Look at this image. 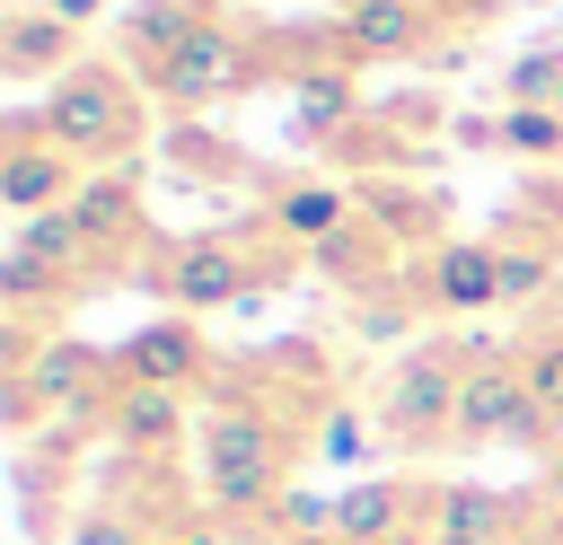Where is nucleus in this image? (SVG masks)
Wrapping results in <instances>:
<instances>
[{
	"instance_id": "nucleus-27",
	"label": "nucleus",
	"mask_w": 563,
	"mask_h": 545,
	"mask_svg": "<svg viewBox=\"0 0 563 545\" xmlns=\"http://www.w3.org/2000/svg\"><path fill=\"white\" fill-rule=\"evenodd\" d=\"M44 9H53L62 26H97V18H106V0H44Z\"/></svg>"
},
{
	"instance_id": "nucleus-20",
	"label": "nucleus",
	"mask_w": 563,
	"mask_h": 545,
	"mask_svg": "<svg viewBox=\"0 0 563 545\" xmlns=\"http://www.w3.org/2000/svg\"><path fill=\"white\" fill-rule=\"evenodd\" d=\"M493 149H510V158H528V167L563 158V105H501V114H493Z\"/></svg>"
},
{
	"instance_id": "nucleus-5",
	"label": "nucleus",
	"mask_w": 563,
	"mask_h": 545,
	"mask_svg": "<svg viewBox=\"0 0 563 545\" xmlns=\"http://www.w3.org/2000/svg\"><path fill=\"white\" fill-rule=\"evenodd\" d=\"M264 70H255V44H246V26H229V18H211L167 70H150L141 88L167 105V114H202V105H220V97H238V88H255Z\"/></svg>"
},
{
	"instance_id": "nucleus-3",
	"label": "nucleus",
	"mask_w": 563,
	"mask_h": 545,
	"mask_svg": "<svg viewBox=\"0 0 563 545\" xmlns=\"http://www.w3.org/2000/svg\"><path fill=\"white\" fill-rule=\"evenodd\" d=\"M466 352V387H457V431L449 448H554V422L545 404L528 396L519 378V352H484V343H457Z\"/></svg>"
},
{
	"instance_id": "nucleus-16",
	"label": "nucleus",
	"mask_w": 563,
	"mask_h": 545,
	"mask_svg": "<svg viewBox=\"0 0 563 545\" xmlns=\"http://www.w3.org/2000/svg\"><path fill=\"white\" fill-rule=\"evenodd\" d=\"M70 44H79V26H62L44 0L0 18V70H9V79H62V70H79Z\"/></svg>"
},
{
	"instance_id": "nucleus-11",
	"label": "nucleus",
	"mask_w": 563,
	"mask_h": 545,
	"mask_svg": "<svg viewBox=\"0 0 563 545\" xmlns=\"http://www.w3.org/2000/svg\"><path fill=\"white\" fill-rule=\"evenodd\" d=\"M70 220H79V237L97 246V264H123L132 246H141V176L132 167H88L79 176V193H70Z\"/></svg>"
},
{
	"instance_id": "nucleus-22",
	"label": "nucleus",
	"mask_w": 563,
	"mask_h": 545,
	"mask_svg": "<svg viewBox=\"0 0 563 545\" xmlns=\"http://www.w3.org/2000/svg\"><path fill=\"white\" fill-rule=\"evenodd\" d=\"M501 105H563V44H537L501 70Z\"/></svg>"
},
{
	"instance_id": "nucleus-30",
	"label": "nucleus",
	"mask_w": 563,
	"mask_h": 545,
	"mask_svg": "<svg viewBox=\"0 0 563 545\" xmlns=\"http://www.w3.org/2000/svg\"><path fill=\"white\" fill-rule=\"evenodd\" d=\"M431 18H475V0H422Z\"/></svg>"
},
{
	"instance_id": "nucleus-26",
	"label": "nucleus",
	"mask_w": 563,
	"mask_h": 545,
	"mask_svg": "<svg viewBox=\"0 0 563 545\" xmlns=\"http://www.w3.org/2000/svg\"><path fill=\"white\" fill-rule=\"evenodd\" d=\"M317 457H334V466H361V457H369V422H361L352 404H325V422H317Z\"/></svg>"
},
{
	"instance_id": "nucleus-19",
	"label": "nucleus",
	"mask_w": 563,
	"mask_h": 545,
	"mask_svg": "<svg viewBox=\"0 0 563 545\" xmlns=\"http://www.w3.org/2000/svg\"><path fill=\"white\" fill-rule=\"evenodd\" d=\"M9 246H18L26 264H44V272H62L70 290H79L88 272H106V264H97V246L79 237V220H70V202H62V211H35V220H18V237H9Z\"/></svg>"
},
{
	"instance_id": "nucleus-33",
	"label": "nucleus",
	"mask_w": 563,
	"mask_h": 545,
	"mask_svg": "<svg viewBox=\"0 0 563 545\" xmlns=\"http://www.w3.org/2000/svg\"><path fill=\"white\" fill-rule=\"evenodd\" d=\"M405 545H431V536H405Z\"/></svg>"
},
{
	"instance_id": "nucleus-2",
	"label": "nucleus",
	"mask_w": 563,
	"mask_h": 545,
	"mask_svg": "<svg viewBox=\"0 0 563 545\" xmlns=\"http://www.w3.org/2000/svg\"><path fill=\"white\" fill-rule=\"evenodd\" d=\"M35 114H44V132H53L79 167H132V149H141V97H132L123 62H79V70H62Z\"/></svg>"
},
{
	"instance_id": "nucleus-1",
	"label": "nucleus",
	"mask_w": 563,
	"mask_h": 545,
	"mask_svg": "<svg viewBox=\"0 0 563 545\" xmlns=\"http://www.w3.org/2000/svg\"><path fill=\"white\" fill-rule=\"evenodd\" d=\"M282 492H290V431H282V413H264L255 396H211L194 413V501H202V519H220V527L273 519Z\"/></svg>"
},
{
	"instance_id": "nucleus-32",
	"label": "nucleus",
	"mask_w": 563,
	"mask_h": 545,
	"mask_svg": "<svg viewBox=\"0 0 563 545\" xmlns=\"http://www.w3.org/2000/svg\"><path fill=\"white\" fill-rule=\"evenodd\" d=\"M431 545H519V536H431Z\"/></svg>"
},
{
	"instance_id": "nucleus-12",
	"label": "nucleus",
	"mask_w": 563,
	"mask_h": 545,
	"mask_svg": "<svg viewBox=\"0 0 563 545\" xmlns=\"http://www.w3.org/2000/svg\"><path fill=\"white\" fill-rule=\"evenodd\" d=\"M202 369H211V352H202L194 316H150V325H132V334H123V352H114V378L176 387V396H194V387H202Z\"/></svg>"
},
{
	"instance_id": "nucleus-15",
	"label": "nucleus",
	"mask_w": 563,
	"mask_h": 545,
	"mask_svg": "<svg viewBox=\"0 0 563 545\" xmlns=\"http://www.w3.org/2000/svg\"><path fill=\"white\" fill-rule=\"evenodd\" d=\"M211 18H220L211 0H132V9H123V70H141V79L167 70Z\"/></svg>"
},
{
	"instance_id": "nucleus-13",
	"label": "nucleus",
	"mask_w": 563,
	"mask_h": 545,
	"mask_svg": "<svg viewBox=\"0 0 563 545\" xmlns=\"http://www.w3.org/2000/svg\"><path fill=\"white\" fill-rule=\"evenodd\" d=\"M361 211H369V202H361L343 176H290V185L273 193V211H264V220H273V237H282V246H308V255H317V246H334Z\"/></svg>"
},
{
	"instance_id": "nucleus-7",
	"label": "nucleus",
	"mask_w": 563,
	"mask_h": 545,
	"mask_svg": "<svg viewBox=\"0 0 563 545\" xmlns=\"http://www.w3.org/2000/svg\"><path fill=\"white\" fill-rule=\"evenodd\" d=\"M150 281L167 290V308H176V316L238 308V299L255 290V255H246V237H176V246L158 255V272H150Z\"/></svg>"
},
{
	"instance_id": "nucleus-10",
	"label": "nucleus",
	"mask_w": 563,
	"mask_h": 545,
	"mask_svg": "<svg viewBox=\"0 0 563 545\" xmlns=\"http://www.w3.org/2000/svg\"><path fill=\"white\" fill-rule=\"evenodd\" d=\"M440 44V18L422 0H334V53L343 62H413Z\"/></svg>"
},
{
	"instance_id": "nucleus-18",
	"label": "nucleus",
	"mask_w": 563,
	"mask_h": 545,
	"mask_svg": "<svg viewBox=\"0 0 563 545\" xmlns=\"http://www.w3.org/2000/svg\"><path fill=\"white\" fill-rule=\"evenodd\" d=\"M422 536H519V501L493 483H431V527Z\"/></svg>"
},
{
	"instance_id": "nucleus-4",
	"label": "nucleus",
	"mask_w": 563,
	"mask_h": 545,
	"mask_svg": "<svg viewBox=\"0 0 563 545\" xmlns=\"http://www.w3.org/2000/svg\"><path fill=\"white\" fill-rule=\"evenodd\" d=\"M457 387H466V352L457 343H422L387 369V396H378V422L396 448H449L457 431Z\"/></svg>"
},
{
	"instance_id": "nucleus-23",
	"label": "nucleus",
	"mask_w": 563,
	"mask_h": 545,
	"mask_svg": "<svg viewBox=\"0 0 563 545\" xmlns=\"http://www.w3.org/2000/svg\"><path fill=\"white\" fill-rule=\"evenodd\" d=\"M62 545H158V536H150L141 510H123V501H88V510L62 527Z\"/></svg>"
},
{
	"instance_id": "nucleus-8",
	"label": "nucleus",
	"mask_w": 563,
	"mask_h": 545,
	"mask_svg": "<svg viewBox=\"0 0 563 545\" xmlns=\"http://www.w3.org/2000/svg\"><path fill=\"white\" fill-rule=\"evenodd\" d=\"M431 527V483H405V475H352L334 492V536L343 545H405Z\"/></svg>"
},
{
	"instance_id": "nucleus-31",
	"label": "nucleus",
	"mask_w": 563,
	"mask_h": 545,
	"mask_svg": "<svg viewBox=\"0 0 563 545\" xmlns=\"http://www.w3.org/2000/svg\"><path fill=\"white\" fill-rule=\"evenodd\" d=\"M264 545H343L334 527H317V536H264Z\"/></svg>"
},
{
	"instance_id": "nucleus-25",
	"label": "nucleus",
	"mask_w": 563,
	"mask_h": 545,
	"mask_svg": "<svg viewBox=\"0 0 563 545\" xmlns=\"http://www.w3.org/2000/svg\"><path fill=\"white\" fill-rule=\"evenodd\" d=\"M519 378H528V396L545 404V422L563 431V334H537V343L519 352Z\"/></svg>"
},
{
	"instance_id": "nucleus-28",
	"label": "nucleus",
	"mask_w": 563,
	"mask_h": 545,
	"mask_svg": "<svg viewBox=\"0 0 563 545\" xmlns=\"http://www.w3.org/2000/svg\"><path fill=\"white\" fill-rule=\"evenodd\" d=\"M176 545H220V519H194V527H176Z\"/></svg>"
},
{
	"instance_id": "nucleus-29",
	"label": "nucleus",
	"mask_w": 563,
	"mask_h": 545,
	"mask_svg": "<svg viewBox=\"0 0 563 545\" xmlns=\"http://www.w3.org/2000/svg\"><path fill=\"white\" fill-rule=\"evenodd\" d=\"M545 492L563 501V431H554V448H545Z\"/></svg>"
},
{
	"instance_id": "nucleus-21",
	"label": "nucleus",
	"mask_w": 563,
	"mask_h": 545,
	"mask_svg": "<svg viewBox=\"0 0 563 545\" xmlns=\"http://www.w3.org/2000/svg\"><path fill=\"white\" fill-rule=\"evenodd\" d=\"M493 246H501V308H528L554 281V264H563L545 237H493Z\"/></svg>"
},
{
	"instance_id": "nucleus-17",
	"label": "nucleus",
	"mask_w": 563,
	"mask_h": 545,
	"mask_svg": "<svg viewBox=\"0 0 563 545\" xmlns=\"http://www.w3.org/2000/svg\"><path fill=\"white\" fill-rule=\"evenodd\" d=\"M352 114H361V79H352V62H317V70L290 79V123H299L308 141L352 132Z\"/></svg>"
},
{
	"instance_id": "nucleus-14",
	"label": "nucleus",
	"mask_w": 563,
	"mask_h": 545,
	"mask_svg": "<svg viewBox=\"0 0 563 545\" xmlns=\"http://www.w3.org/2000/svg\"><path fill=\"white\" fill-rule=\"evenodd\" d=\"M106 431L150 466V457H167L176 440H194V413H185V396L176 387H141V378H114V396H106Z\"/></svg>"
},
{
	"instance_id": "nucleus-6",
	"label": "nucleus",
	"mask_w": 563,
	"mask_h": 545,
	"mask_svg": "<svg viewBox=\"0 0 563 545\" xmlns=\"http://www.w3.org/2000/svg\"><path fill=\"white\" fill-rule=\"evenodd\" d=\"M79 158L44 132V114L35 105H18L9 114V149H0V202L18 211V220H35V211H62L70 193H79Z\"/></svg>"
},
{
	"instance_id": "nucleus-24",
	"label": "nucleus",
	"mask_w": 563,
	"mask_h": 545,
	"mask_svg": "<svg viewBox=\"0 0 563 545\" xmlns=\"http://www.w3.org/2000/svg\"><path fill=\"white\" fill-rule=\"evenodd\" d=\"M0 299H9V316H26V308H44V299H79L62 272H44V264H26L18 246L0 255Z\"/></svg>"
},
{
	"instance_id": "nucleus-9",
	"label": "nucleus",
	"mask_w": 563,
	"mask_h": 545,
	"mask_svg": "<svg viewBox=\"0 0 563 545\" xmlns=\"http://www.w3.org/2000/svg\"><path fill=\"white\" fill-rule=\"evenodd\" d=\"M413 299L440 308V316L501 308V246H493V237H440V246L413 264Z\"/></svg>"
}]
</instances>
